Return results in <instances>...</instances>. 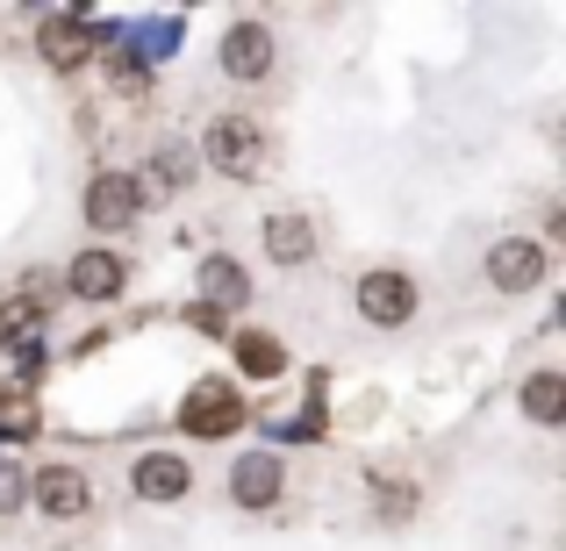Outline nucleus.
<instances>
[{
	"label": "nucleus",
	"mask_w": 566,
	"mask_h": 551,
	"mask_svg": "<svg viewBox=\"0 0 566 551\" xmlns=\"http://www.w3.org/2000/svg\"><path fill=\"white\" fill-rule=\"evenodd\" d=\"M193 158H201L208 172H222V180L251 187V180H265V172H273V137H265L259 115H237L230 108V115H216V123L201 129Z\"/></svg>",
	"instance_id": "obj_1"
},
{
	"label": "nucleus",
	"mask_w": 566,
	"mask_h": 551,
	"mask_svg": "<svg viewBox=\"0 0 566 551\" xmlns=\"http://www.w3.org/2000/svg\"><path fill=\"white\" fill-rule=\"evenodd\" d=\"M352 308H359L366 330H409L416 308H423V287H416V273H401V265H366V273L352 279Z\"/></svg>",
	"instance_id": "obj_2"
},
{
	"label": "nucleus",
	"mask_w": 566,
	"mask_h": 551,
	"mask_svg": "<svg viewBox=\"0 0 566 551\" xmlns=\"http://www.w3.org/2000/svg\"><path fill=\"white\" fill-rule=\"evenodd\" d=\"M481 279L502 301H524V294H538L545 279H553V251H545L538 236H495L488 258H481Z\"/></svg>",
	"instance_id": "obj_3"
},
{
	"label": "nucleus",
	"mask_w": 566,
	"mask_h": 551,
	"mask_svg": "<svg viewBox=\"0 0 566 551\" xmlns=\"http://www.w3.org/2000/svg\"><path fill=\"white\" fill-rule=\"evenodd\" d=\"M144 201L151 193L137 187V172H94V180L80 187V222L86 230H101V236H123V230H137L144 222Z\"/></svg>",
	"instance_id": "obj_4"
},
{
	"label": "nucleus",
	"mask_w": 566,
	"mask_h": 551,
	"mask_svg": "<svg viewBox=\"0 0 566 551\" xmlns=\"http://www.w3.org/2000/svg\"><path fill=\"white\" fill-rule=\"evenodd\" d=\"M216 65H222V80H237V86H265V80H273V65H280V36L259 22V14H244V22L222 29Z\"/></svg>",
	"instance_id": "obj_5"
},
{
	"label": "nucleus",
	"mask_w": 566,
	"mask_h": 551,
	"mask_svg": "<svg viewBox=\"0 0 566 551\" xmlns=\"http://www.w3.org/2000/svg\"><path fill=\"white\" fill-rule=\"evenodd\" d=\"M280 501H287V458L280 452H237L230 458V509L273 516Z\"/></svg>",
	"instance_id": "obj_6"
},
{
	"label": "nucleus",
	"mask_w": 566,
	"mask_h": 551,
	"mask_svg": "<svg viewBox=\"0 0 566 551\" xmlns=\"http://www.w3.org/2000/svg\"><path fill=\"white\" fill-rule=\"evenodd\" d=\"M123 287H129V258H123V251L86 244V251H72V258H65V294H72V301L108 308V301H123Z\"/></svg>",
	"instance_id": "obj_7"
},
{
	"label": "nucleus",
	"mask_w": 566,
	"mask_h": 551,
	"mask_svg": "<svg viewBox=\"0 0 566 551\" xmlns=\"http://www.w3.org/2000/svg\"><path fill=\"white\" fill-rule=\"evenodd\" d=\"M29 509H36L43 523H80V516L94 509V480H86L80 466H36L29 473Z\"/></svg>",
	"instance_id": "obj_8"
},
{
	"label": "nucleus",
	"mask_w": 566,
	"mask_h": 551,
	"mask_svg": "<svg viewBox=\"0 0 566 551\" xmlns=\"http://www.w3.org/2000/svg\"><path fill=\"white\" fill-rule=\"evenodd\" d=\"M129 495H137L144 509H172V501H187L193 495L187 452H137V458H129Z\"/></svg>",
	"instance_id": "obj_9"
},
{
	"label": "nucleus",
	"mask_w": 566,
	"mask_h": 551,
	"mask_svg": "<svg viewBox=\"0 0 566 551\" xmlns=\"http://www.w3.org/2000/svg\"><path fill=\"white\" fill-rule=\"evenodd\" d=\"M259 251L280 265V273H302V265H316L323 236H316V222H308L302 208H273V215L259 222Z\"/></svg>",
	"instance_id": "obj_10"
},
{
	"label": "nucleus",
	"mask_w": 566,
	"mask_h": 551,
	"mask_svg": "<svg viewBox=\"0 0 566 551\" xmlns=\"http://www.w3.org/2000/svg\"><path fill=\"white\" fill-rule=\"evenodd\" d=\"M180 423H187V437H230V430H244V394H237V380H201L187 394Z\"/></svg>",
	"instance_id": "obj_11"
},
{
	"label": "nucleus",
	"mask_w": 566,
	"mask_h": 551,
	"mask_svg": "<svg viewBox=\"0 0 566 551\" xmlns=\"http://www.w3.org/2000/svg\"><path fill=\"white\" fill-rule=\"evenodd\" d=\"M94 51H101V36L80 22V14H51V22L36 29V57H43L51 72H80Z\"/></svg>",
	"instance_id": "obj_12"
},
{
	"label": "nucleus",
	"mask_w": 566,
	"mask_h": 551,
	"mask_svg": "<svg viewBox=\"0 0 566 551\" xmlns=\"http://www.w3.org/2000/svg\"><path fill=\"white\" fill-rule=\"evenodd\" d=\"M516 409H524L531 430H559V423H566V372H559V365L524 372V386H516Z\"/></svg>",
	"instance_id": "obj_13"
},
{
	"label": "nucleus",
	"mask_w": 566,
	"mask_h": 551,
	"mask_svg": "<svg viewBox=\"0 0 566 551\" xmlns=\"http://www.w3.org/2000/svg\"><path fill=\"white\" fill-rule=\"evenodd\" d=\"M201 294L216 316H237V308H251V273L244 258H230V251H208L201 258Z\"/></svg>",
	"instance_id": "obj_14"
},
{
	"label": "nucleus",
	"mask_w": 566,
	"mask_h": 551,
	"mask_svg": "<svg viewBox=\"0 0 566 551\" xmlns=\"http://www.w3.org/2000/svg\"><path fill=\"white\" fill-rule=\"evenodd\" d=\"M144 193H187L193 180H201V158H193V144H180V137H166V144H151V158H144Z\"/></svg>",
	"instance_id": "obj_15"
},
{
	"label": "nucleus",
	"mask_w": 566,
	"mask_h": 551,
	"mask_svg": "<svg viewBox=\"0 0 566 551\" xmlns=\"http://www.w3.org/2000/svg\"><path fill=\"white\" fill-rule=\"evenodd\" d=\"M230 351H237V372H244V380H280V372H287V345H280L273 330H237Z\"/></svg>",
	"instance_id": "obj_16"
},
{
	"label": "nucleus",
	"mask_w": 566,
	"mask_h": 551,
	"mask_svg": "<svg viewBox=\"0 0 566 551\" xmlns=\"http://www.w3.org/2000/svg\"><path fill=\"white\" fill-rule=\"evenodd\" d=\"M29 509V466L14 452H0V516H22Z\"/></svg>",
	"instance_id": "obj_17"
},
{
	"label": "nucleus",
	"mask_w": 566,
	"mask_h": 551,
	"mask_svg": "<svg viewBox=\"0 0 566 551\" xmlns=\"http://www.w3.org/2000/svg\"><path fill=\"white\" fill-rule=\"evenodd\" d=\"M29 330H43V308L22 294V301H8V308H0V345H22Z\"/></svg>",
	"instance_id": "obj_18"
},
{
	"label": "nucleus",
	"mask_w": 566,
	"mask_h": 551,
	"mask_svg": "<svg viewBox=\"0 0 566 551\" xmlns=\"http://www.w3.org/2000/svg\"><path fill=\"white\" fill-rule=\"evenodd\" d=\"M374 495H380V516H409L416 509V487L409 480H374Z\"/></svg>",
	"instance_id": "obj_19"
}]
</instances>
